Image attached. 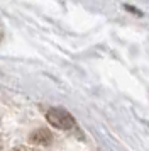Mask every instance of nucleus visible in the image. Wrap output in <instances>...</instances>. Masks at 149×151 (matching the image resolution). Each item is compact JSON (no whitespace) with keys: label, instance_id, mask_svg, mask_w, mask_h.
I'll use <instances>...</instances> for the list:
<instances>
[{"label":"nucleus","instance_id":"nucleus-1","mask_svg":"<svg viewBox=\"0 0 149 151\" xmlns=\"http://www.w3.org/2000/svg\"><path fill=\"white\" fill-rule=\"evenodd\" d=\"M46 119L51 122V126L58 127V129H71L74 126V117L61 107H54V109L47 110Z\"/></svg>","mask_w":149,"mask_h":151}]
</instances>
